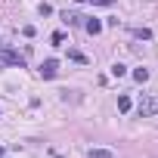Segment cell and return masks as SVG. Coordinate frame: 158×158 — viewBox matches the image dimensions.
<instances>
[{"label": "cell", "mask_w": 158, "mask_h": 158, "mask_svg": "<svg viewBox=\"0 0 158 158\" xmlns=\"http://www.w3.org/2000/svg\"><path fill=\"white\" fill-rule=\"evenodd\" d=\"M0 65H16V68H25V56L10 50V47H0Z\"/></svg>", "instance_id": "cell-1"}, {"label": "cell", "mask_w": 158, "mask_h": 158, "mask_svg": "<svg viewBox=\"0 0 158 158\" xmlns=\"http://www.w3.org/2000/svg\"><path fill=\"white\" fill-rule=\"evenodd\" d=\"M136 112H139V118H152V115H158V96H143L139 106H136Z\"/></svg>", "instance_id": "cell-2"}, {"label": "cell", "mask_w": 158, "mask_h": 158, "mask_svg": "<svg viewBox=\"0 0 158 158\" xmlns=\"http://www.w3.org/2000/svg\"><path fill=\"white\" fill-rule=\"evenodd\" d=\"M56 71H59V62L56 59H47L40 65V77H56Z\"/></svg>", "instance_id": "cell-3"}, {"label": "cell", "mask_w": 158, "mask_h": 158, "mask_svg": "<svg viewBox=\"0 0 158 158\" xmlns=\"http://www.w3.org/2000/svg\"><path fill=\"white\" fill-rule=\"evenodd\" d=\"M84 28H87L90 34H99V31H102V22H99V19H87V22H84Z\"/></svg>", "instance_id": "cell-4"}, {"label": "cell", "mask_w": 158, "mask_h": 158, "mask_svg": "<svg viewBox=\"0 0 158 158\" xmlns=\"http://www.w3.org/2000/svg\"><path fill=\"white\" fill-rule=\"evenodd\" d=\"M62 19H65L68 25H81V19H84V16H81V13H68V10H65V13H62Z\"/></svg>", "instance_id": "cell-5"}, {"label": "cell", "mask_w": 158, "mask_h": 158, "mask_svg": "<svg viewBox=\"0 0 158 158\" xmlns=\"http://www.w3.org/2000/svg\"><path fill=\"white\" fill-rule=\"evenodd\" d=\"M90 158H115L112 149H90Z\"/></svg>", "instance_id": "cell-6"}, {"label": "cell", "mask_w": 158, "mask_h": 158, "mask_svg": "<svg viewBox=\"0 0 158 158\" xmlns=\"http://www.w3.org/2000/svg\"><path fill=\"white\" fill-rule=\"evenodd\" d=\"M133 81H136V84H146V81H149V68H136V71H133Z\"/></svg>", "instance_id": "cell-7"}, {"label": "cell", "mask_w": 158, "mask_h": 158, "mask_svg": "<svg viewBox=\"0 0 158 158\" xmlns=\"http://www.w3.org/2000/svg\"><path fill=\"white\" fill-rule=\"evenodd\" d=\"M109 71H112V77H124V74H127V65H121V62H115V65H112Z\"/></svg>", "instance_id": "cell-8"}, {"label": "cell", "mask_w": 158, "mask_h": 158, "mask_svg": "<svg viewBox=\"0 0 158 158\" xmlns=\"http://www.w3.org/2000/svg\"><path fill=\"white\" fill-rule=\"evenodd\" d=\"M118 112H130V96H118Z\"/></svg>", "instance_id": "cell-9"}, {"label": "cell", "mask_w": 158, "mask_h": 158, "mask_svg": "<svg viewBox=\"0 0 158 158\" xmlns=\"http://www.w3.org/2000/svg\"><path fill=\"white\" fill-rule=\"evenodd\" d=\"M136 37H139V40H152V31H149V28H136Z\"/></svg>", "instance_id": "cell-10"}, {"label": "cell", "mask_w": 158, "mask_h": 158, "mask_svg": "<svg viewBox=\"0 0 158 158\" xmlns=\"http://www.w3.org/2000/svg\"><path fill=\"white\" fill-rule=\"evenodd\" d=\"M68 56H71V59H74V62H87V56H84V53H77V50H71V53H68Z\"/></svg>", "instance_id": "cell-11"}, {"label": "cell", "mask_w": 158, "mask_h": 158, "mask_svg": "<svg viewBox=\"0 0 158 158\" xmlns=\"http://www.w3.org/2000/svg\"><path fill=\"white\" fill-rule=\"evenodd\" d=\"M81 3H99V6H112L115 0H81Z\"/></svg>", "instance_id": "cell-12"}, {"label": "cell", "mask_w": 158, "mask_h": 158, "mask_svg": "<svg viewBox=\"0 0 158 158\" xmlns=\"http://www.w3.org/2000/svg\"><path fill=\"white\" fill-rule=\"evenodd\" d=\"M37 13H40V16H50V13H53V6H50V3H40V6H37Z\"/></svg>", "instance_id": "cell-13"}, {"label": "cell", "mask_w": 158, "mask_h": 158, "mask_svg": "<svg viewBox=\"0 0 158 158\" xmlns=\"http://www.w3.org/2000/svg\"><path fill=\"white\" fill-rule=\"evenodd\" d=\"M50 40H53V44H56V47H59V44H62V40H65V34H62V31H56V34H53V37H50Z\"/></svg>", "instance_id": "cell-14"}, {"label": "cell", "mask_w": 158, "mask_h": 158, "mask_svg": "<svg viewBox=\"0 0 158 158\" xmlns=\"http://www.w3.org/2000/svg\"><path fill=\"white\" fill-rule=\"evenodd\" d=\"M0 158H3V146H0Z\"/></svg>", "instance_id": "cell-15"}]
</instances>
